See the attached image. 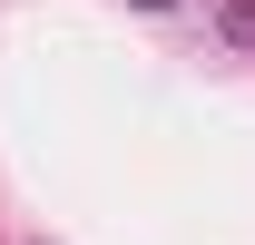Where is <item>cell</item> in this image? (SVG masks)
I'll return each mask as SVG.
<instances>
[{"label":"cell","instance_id":"obj_1","mask_svg":"<svg viewBox=\"0 0 255 245\" xmlns=\"http://www.w3.org/2000/svg\"><path fill=\"white\" fill-rule=\"evenodd\" d=\"M216 30H226V49H255V0H226Z\"/></svg>","mask_w":255,"mask_h":245}]
</instances>
